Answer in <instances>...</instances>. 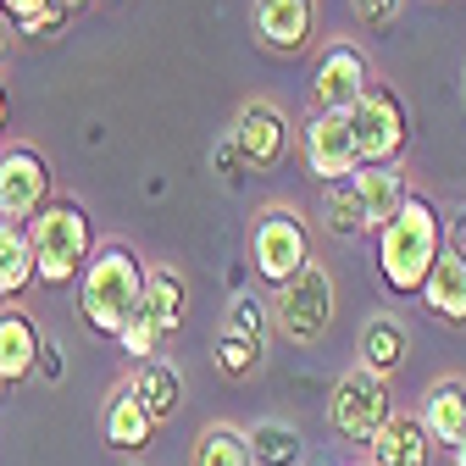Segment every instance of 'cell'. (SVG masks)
I'll list each match as a JSON object with an SVG mask.
<instances>
[{
	"label": "cell",
	"mask_w": 466,
	"mask_h": 466,
	"mask_svg": "<svg viewBox=\"0 0 466 466\" xmlns=\"http://www.w3.org/2000/svg\"><path fill=\"white\" fill-rule=\"evenodd\" d=\"M145 278H150V267H145V256H139L134 245H123V239L100 245L95 261H89L84 278H78V317H84L100 339H123L134 306L145 300Z\"/></svg>",
	"instance_id": "obj_1"
},
{
	"label": "cell",
	"mask_w": 466,
	"mask_h": 466,
	"mask_svg": "<svg viewBox=\"0 0 466 466\" xmlns=\"http://www.w3.org/2000/svg\"><path fill=\"white\" fill-rule=\"evenodd\" d=\"M439 256H444V217L422 195H411L389 228H378V278L394 295H422Z\"/></svg>",
	"instance_id": "obj_2"
},
{
	"label": "cell",
	"mask_w": 466,
	"mask_h": 466,
	"mask_svg": "<svg viewBox=\"0 0 466 466\" xmlns=\"http://www.w3.org/2000/svg\"><path fill=\"white\" fill-rule=\"evenodd\" d=\"M28 239H34V261H39V283L45 289L78 283L84 267L95 261V228H89V211L78 200H50L28 222Z\"/></svg>",
	"instance_id": "obj_3"
},
{
	"label": "cell",
	"mask_w": 466,
	"mask_h": 466,
	"mask_svg": "<svg viewBox=\"0 0 466 466\" xmlns=\"http://www.w3.org/2000/svg\"><path fill=\"white\" fill-rule=\"evenodd\" d=\"M250 267L272 289H283L289 278H300L311 267V228H306V217L295 206L272 200V206L256 211V222H250Z\"/></svg>",
	"instance_id": "obj_4"
},
{
	"label": "cell",
	"mask_w": 466,
	"mask_h": 466,
	"mask_svg": "<svg viewBox=\"0 0 466 466\" xmlns=\"http://www.w3.org/2000/svg\"><path fill=\"white\" fill-rule=\"evenodd\" d=\"M184 306H189L184 272H178V267H150V278H145V300L134 306L123 339H116V344L128 350V361H156V350L184 328Z\"/></svg>",
	"instance_id": "obj_5"
},
{
	"label": "cell",
	"mask_w": 466,
	"mask_h": 466,
	"mask_svg": "<svg viewBox=\"0 0 466 466\" xmlns=\"http://www.w3.org/2000/svg\"><path fill=\"white\" fill-rule=\"evenodd\" d=\"M328 322H333V278H328L322 261H311L300 278H289L283 289H272V328H278V339L306 350V344H317L328 333Z\"/></svg>",
	"instance_id": "obj_6"
},
{
	"label": "cell",
	"mask_w": 466,
	"mask_h": 466,
	"mask_svg": "<svg viewBox=\"0 0 466 466\" xmlns=\"http://www.w3.org/2000/svg\"><path fill=\"white\" fill-rule=\"evenodd\" d=\"M350 128H356L361 167H400L405 139H411V116H405V100L394 89L372 84L356 106H350Z\"/></svg>",
	"instance_id": "obj_7"
},
{
	"label": "cell",
	"mask_w": 466,
	"mask_h": 466,
	"mask_svg": "<svg viewBox=\"0 0 466 466\" xmlns=\"http://www.w3.org/2000/svg\"><path fill=\"white\" fill-rule=\"evenodd\" d=\"M389 417H394V405H389V378H378V372H367V367H350V372L333 383L328 422H333L339 439L372 444Z\"/></svg>",
	"instance_id": "obj_8"
},
{
	"label": "cell",
	"mask_w": 466,
	"mask_h": 466,
	"mask_svg": "<svg viewBox=\"0 0 466 466\" xmlns=\"http://www.w3.org/2000/svg\"><path fill=\"white\" fill-rule=\"evenodd\" d=\"M50 206V161L39 156V145H0V217L6 222H34Z\"/></svg>",
	"instance_id": "obj_9"
},
{
	"label": "cell",
	"mask_w": 466,
	"mask_h": 466,
	"mask_svg": "<svg viewBox=\"0 0 466 466\" xmlns=\"http://www.w3.org/2000/svg\"><path fill=\"white\" fill-rule=\"evenodd\" d=\"M367 89H372V62H367V50L350 45V39H333V45L317 56V67H311V106L350 116V106H356Z\"/></svg>",
	"instance_id": "obj_10"
},
{
	"label": "cell",
	"mask_w": 466,
	"mask_h": 466,
	"mask_svg": "<svg viewBox=\"0 0 466 466\" xmlns=\"http://www.w3.org/2000/svg\"><path fill=\"white\" fill-rule=\"evenodd\" d=\"M306 172L317 184H344L361 172V150H356V128L344 111H317L306 123Z\"/></svg>",
	"instance_id": "obj_11"
},
{
	"label": "cell",
	"mask_w": 466,
	"mask_h": 466,
	"mask_svg": "<svg viewBox=\"0 0 466 466\" xmlns=\"http://www.w3.org/2000/svg\"><path fill=\"white\" fill-rule=\"evenodd\" d=\"M233 150H239L245 167H278L289 156V116L278 100H245L239 116H233Z\"/></svg>",
	"instance_id": "obj_12"
},
{
	"label": "cell",
	"mask_w": 466,
	"mask_h": 466,
	"mask_svg": "<svg viewBox=\"0 0 466 466\" xmlns=\"http://www.w3.org/2000/svg\"><path fill=\"white\" fill-rule=\"evenodd\" d=\"M250 17H256V39L278 56L311 50L317 39V0H256Z\"/></svg>",
	"instance_id": "obj_13"
},
{
	"label": "cell",
	"mask_w": 466,
	"mask_h": 466,
	"mask_svg": "<svg viewBox=\"0 0 466 466\" xmlns=\"http://www.w3.org/2000/svg\"><path fill=\"white\" fill-rule=\"evenodd\" d=\"M39 350H45V339H39V322L23 311V306H6L0 311V383H28L34 378V367H39Z\"/></svg>",
	"instance_id": "obj_14"
},
{
	"label": "cell",
	"mask_w": 466,
	"mask_h": 466,
	"mask_svg": "<svg viewBox=\"0 0 466 466\" xmlns=\"http://www.w3.org/2000/svg\"><path fill=\"white\" fill-rule=\"evenodd\" d=\"M100 433H106V444H111L116 455H139V450L150 444L156 422H150V411L139 405V394H134L128 383H116L111 400L100 405Z\"/></svg>",
	"instance_id": "obj_15"
},
{
	"label": "cell",
	"mask_w": 466,
	"mask_h": 466,
	"mask_svg": "<svg viewBox=\"0 0 466 466\" xmlns=\"http://www.w3.org/2000/svg\"><path fill=\"white\" fill-rule=\"evenodd\" d=\"M428 455H433V439L422 417H405V411H394L367 444V466H428Z\"/></svg>",
	"instance_id": "obj_16"
},
{
	"label": "cell",
	"mask_w": 466,
	"mask_h": 466,
	"mask_svg": "<svg viewBox=\"0 0 466 466\" xmlns=\"http://www.w3.org/2000/svg\"><path fill=\"white\" fill-rule=\"evenodd\" d=\"M350 189H356V200L367 211V228H389L405 211V200H411V184H405L400 167H361L350 178Z\"/></svg>",
	"instance_id": "obj_17"
},
{
	"label": "cell",
	"mask_w": 466,
	"mask_h": 466,
	"mask_svg": "<svg viewBox=\"0 0 466 466\" xmlns=\"http://www.w3.org/2000/svg\"><path fill=\"white\" fill-rule=\"evenodd\" d=\"M422 428L433 444L455 450L466 439V378H433L422 400Z\"/></svg>",
	"instance_id": "obj_18"
},
{
	"label": "cell",
	"mask_w": 466,
	"mask_h": 466,
	"mask_svg": "<svg viewBox=\"0 0 466 466\" xmlns=\"http://www.w3.org/2000/svg\"><path fill=\"white\" fill-rule=\"evenodd\" d=\"M34 283H39V261H34V239H28V228L0 217V306L23 300Z\"/></svg>",
	"instance_id": "obj_19"
},
{
	"label": "cell",
	"mask_w": 466,
	"mask_h": 466,
	"mask_svg": "<svg viewBox=\"0 0 466 466\" xmlns=\"http://www.w3.org/2000/svg\"><path fill=\"white\" fill-rule=\"evenodd\" d=\"M422 306H428L439 322H450V328L466 322V250H444V256L433 261V272H428V283H422Z\"/></svg>",
	"instance_id": "obj_20"
},
{
	"label": "cell",
	"mask_w": 466,
	"mask_h": 466,
	"mask_svg": "<svg viewBox=\"0 0 466 466\" xmlns=\"http://www.w3.org/2000/svg\"><path fill=\"white\" fill-rule=\"evenodd\" d=\"M128 389L139 394V405L150 411V422H172L178 417V405H184V372L172 367V361H139L134 367V378H128Z\"/></svg>",
	"instance_id": "obj_21"
},
{
	"label": "cell",
	"mask_w": 466,
	"mask_h": 466,
	"mask_svg": "<svg viewBox=\"0 0 466 466\" xmlns=\"http://www.w3.org/2000/svg\"><path fill=\"white\" fill-rule=\"evenodd\" d=\"M405 350H411V333H405V322L394 311H378L367 317L361 328V367L378 372V378H394L405 367Z\"/></svg>",
	"instance_id": "obj_22"
},
{
	"label": "cell",
	"mask_w": 466,
	"mask_h": 466,
	"mask_svg": "<svg viewBox=\"0 0 466 466\" xmlns=\"http://www.w3.org/2000/svg\"><path fill=\"white\" fill-rule=\"evenodd\" d=\"M189 466H256L250 455V433L233 428V422H206L195 450H189Z\"/></svg>",
	"instance_id": "obj_23"
},
{
	"label": "cell",
	"mask_w": 466,
	"mask_h": 466,
	"mask_svg": "<svg viewBox=\"0 0 466 466\" xmlns=\"http://www.w3.org/2000/svg\"><path fill=\"white\" fill-rule=\"evenodd\" d=\"M250 455H256V466H306V439L283 417H267L250 428Z\"/></svg>",
	"instance_id": "obj_24"
},
{
	"label": "cell",
	"mask_w": 466,
	"mask_h": 466,
	"mask_svg": "<svg viewBox=\"0 0 466 466\" xmlns=\"http://www.w3.org/2000/svg\"><path fill=\"white\" fill-rule=\"evenodd\" d=\"M0 12L12 17V28L23 39H56L67 28V17H73V12L56 6V0H0Z\"/></svg>",
	"instance_id": "obj_25"
},
{
	"label": "cell",
	"mask_w": 466,
	"mask_h": 466,
	"mask_svg": "<svg viewBox=\"0 0 466 466\" xmlns=\"http://www.w3.org/2000/svg\"><path fill=\"white\" fill-rule=\"evenodd\" d=\"M322 217H328V228L339 233V239H356V233L367 228V211H361L356 189H350V178H344V184H328V195H322Z\"/></svg>",
	"instance_id": "obj_26"
},
{
	"label": "cell",
	"mask_w": 466,
	"mask_h": 466,
	"mask_svg": "<svg viewBox=\"0 0 466 466\" xmlns=\"http://www.w3.org/2000/svg\"><path fill=\"white\" fill-rule=\"evenodd\" d=\"M211 356H217V372H222V378H250V372L261 367V344H256V339H239V333H228V328H222Z\"/></svg>",
	"instance_id": "obj_27"
},
{
	"label": "cell",
	"mask_w": 466,
	"mask_h": 466,
	"mask_svg": "<svg viewBox=\"0 0 466 466\" xmlns=\"http://www.w3.org/2000/svg\"><path fill=\"white\" fill-rule=\"evenodd\" d=\"M267 322H272V306H261L256 295H239L228 306V333H239V339L267 344Z\"/></svg>",
	"instance_id": "obj_28"
},
{
	"label": "cell",
	"mask_w": 466,
	"mask_h": 466,
	"mask_svg": "<svg viewBox=\"0 0 466 466\" xmlns=\"http://www.w3.org/2000/svg\"><path fill=\"white\" fill-rule=\"evenodd\" d=\"M350 6L361 12V23H367V28H389V23L400 17L405 0H350Z\"/></svg>",
	"instance_id": "obj_29"
},
{
	"label": "cell",
	"mask_w": 466,
	"mask_h": 466,
	"mask_svg": "<svg viewBox=\"0 0 466 466\" xmlns=\"http://www.w3.org/2000/svg\"><path fill=\"white\" fill-rule=\"evenodd\" d=\"M12 39H17V28H12V17H6V12H0V62L12 56Z\"/></svg>",
	"instance_id": "obj_30"
},
{
	"label": "cell",
	"mask_w": 466,
	"mask_h": 466,
	"mask_svg": "<svg viewBox=\"0 0 466 466\" xmlns=\"http://www.w3.org/2000/svg\"><path fill=\"white\" fill-rule=\"evenodd\" d=\"M56 6H62V12H84V6H89V0H56Z\"/></svg>",
	"instance_id": "obj_31"
},
{
	"label": "cell",
	"mask_w": 466,
	"mask_h": 466,
	"mask_svg": "<svg viewBox=\"0 0 466 466\" xmlns=\"http://www.w3.org/2000/svg\"><path fill=\"white\" fill-rule=\"evenodd\" d=\"M455 466H466V439H461V444H455Z\"/></svg>",
	"instance_id": "obj_32"
},
{
	"label": "cell",
	"mask_w": 466,
	"mask_h": 466,
	"mask_svg": "<svg viewBox=\"0 0 466 466\" xmlns=\"http://www.w3.org/2000/svg\"><path fill=\"white\" fill-rule=\"evenodd\" d=\"M0 128H6V89H0Z\"/></svg>",
	"instance_id": "obj_33"
},
{
	"label": "cell",
	"mask_w": 466,
	"mask_h": 466,
	"mask_svg": "<svg viewBox=\"0 0 466 466\" xmlns=\"http://www.w3.org/2000/svg\"><path fill=\"white\" fill-rule=\"evenodd\" d=\"M128 466H134V461H128Z\"/></svg>",
	"instance_id": "obj_34"
}]
</instances>
